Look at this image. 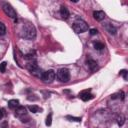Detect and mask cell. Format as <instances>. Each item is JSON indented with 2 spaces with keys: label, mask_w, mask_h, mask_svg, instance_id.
<instances>
[{
  "label": "cell",
  "mask_w": 128,
  "mask_h": 128,
  "mask_svg": "<svg viewBox=\"0 0 128 128\" xmlns=\"http://www.w3.org/2000/svg\"><path fill=\"white\" fill-rule=\"evenodd\" d=\"M21 36L26 40H33L36 37V29L33 24L25 23L21 29Z\"/></svg>",
  "instance_id": "1"
},
{
  "label": "cell",
  "mask_w": 128,
  "mask_h": 128,
  "mask_svg": "<svg viewBox=\"0 0 128 128\" xmlns=\"http://www.w3.org/2000/svg\"><path fill=\"white\" fill-rule=\"evenodd\" d=\"M73 30L76 32V33H83V32H85V31H87L88 30V24L85 22V21H83V20H81V19H78V20H76L74 23H73Z\"/></svg>",
  "instance_id": "2"
},
{
  "label": "cell",
  "mask_w": 128,
  "mask_h": 128,
  "mask_svg": "<svg viewBox=\"0 0 128 128\" xmlns=\"http://www.w3.org/2000/svg\"><path fill=\"white\" fill-rule=\"evenodd\" d=\"M56 76H57V79L60 81V82H68L69 79H70V73H69V70L66 69V68H61L57 71L56 73Z\"/></svg>",
  "instance_id": "3"
},
{
  "label": "cell",
  "mask_w": 128,
  "mask_h": 128,
  "mask_svg": "<svg viewBox=\"0 0 128 128\" xmlns=\"http://www.w3.org/2000/svg\"><path fill=\"white\" fill-rule=\"evenodd\" d=\"M27 68H28V70L31 72L32 75H34V76H36V77H38V78H41V77H42L43 71L38 67V65H37L36 63H30V64H28V65H27Z\"/></svg>",
  "instance_id": "4"
},
{
  "label": "cell",
  "mask_w": 128,
  "mask_h": 128,
  "mask_svg": "<svg viewBox=\"0 0 128 128\" xmlns=\"http://www.w3.org/2000/svg\"><path fill=\"white\" fill-rule=\"evenodd\" d=\"M56 77V73L54 70H48L43 72V75L41 77V80L45 83H52Z\"/></svg>",
  "instance_id": "5"
},
{
  "label": "cell",
  "mask_w": 128,
  "mask_h": 128,
  "mask_svg": "<svg viewBox=\"0 0 128 128\" xmlns=\"http://www.w3.org/2000/svg\"><path fill=\"white\" fill-rule=\"evenodd\" d=\"M3 11L5 12V14L11 18H16V11L14 10V8L8 4V3H5L3 5Z\"/></svg>",
  "instance_id": "6"
},
{
  "label": "cell",
  "mask_w": 128,
  "mask_h": 128,
  "mask_svg": "<svg viewBox=\"0 0 128 128\" xmlns=\"http://www.w3.org/2000/svg\"><path fill=\"white\" fill-rule=\"evenodd\" d=\"M93 95L90 93V90H84L82 92L79 93V98L83 101H88V100H91L93 99Z\"/></svg>",
  "instance_id": "7"
},
{
  "label": "cell",
  "mask_w": 128,
  "mask_h": 128,
  "mask_svg": "<svg viewBox=\"0 0 128 128\" xmlns=\"http://www.w3.org/2000/svg\"><path fill=\"white\" fill-rule=\"evenodd\" d=\"M15 114L16 116H18L20 119L23 118V116H27L26 114V108L24 106H18L16 109H15Z\"/></svg>",
  "instance_id": "8"
},
{
  "label": "cell",
  "mask_w": 128,
  "mask_h": 128,
  "mask_svg": "<svg viewBox=\"0 0 128 128\" xmlns=\"http://www.w3.org/2000/svg\"><path fill=\"white\" fill-rule=\"evenodd\" d=\"M93 17L97 21H102L105 18V13L103 11H94L93 12Z\"/></svg>",
  "instance_id": "9"
},
{
  "label": "cell",
  "mask_w": 128,
  "mask_h": 128,
  "mask_svg": "<svg viewBox=\"0 0 128 128\" xmlns=\"http://www.w3.org/2000/svg\"><path fill=\"white\" fill-rule=\"evenodd\" d=\"M87 65H88V67H89V69L91 71H95L97 69V62L95 60H93V59L87 60Z\"/></svg>",
  "instance_id": "10"
},
{
  "label": "cell",
  "mask_w": 128,
  "mask_h": 128,
  "mask_svg": "<svg viewBox=\"0 0 128 128\" xmlns=\"http://www.w3.org/2000/svg\"><path fill=\"white\" fill-rule=\"evenodd\" d=\"M60 15L63 19H67L69 17V11L65 6H61L60 8Z\"/></svg>",
  "instance_id": "11"
},
{
  "label": "cell",
  "mask_w": 128,
  "mask_h": 128,
  "mask_svg": "<svg viewBox=\"0 0 128 128\" xmlns=\"http://www.w3.org/2000/svg\"><path fill=\"white\" fill-rule=\"evenodd\" d=\"M8 106L11 109H16L19 106V101L17 99H11L8 101Z\"/></svg>",
  "instance_id": "12"
},
{
  "label": "cell",
  "mask_w": 128,
  "mask_h": 128,
  "mask_svg": "<svg viewBox=\"0 0 128 128\" xmlns=\"http://www.w3.org/2000/svg\"><path fill=\"white\" fill-rule=\"evenodd\" d=\"M105 28H106V30H107L110 34H113V35H114V34L116 33V29H115L111 24H109V23H107V24L105 25Z\"/></svg>",
  "instance_id": "13"
},
{
  "label": "cell",
  "mask_w": 128,
  "mask_h": 128,
  "mask_svg": "<svg viewBox=\"0 0 128 128\" xmlns=\"http://www.w3.org/2000/svg\"><path fill=\"white\" fill-rule=\"evenodd\" d=\"M28 109H29V111L32 112V113H37V112L41 111L40 107H38L37 105H29V106H28Z\"/></svg>",
  "instance_id": "14"
},
{
  "label": "cell",
  "mask_w": 128,
  "mask_h": 128,
  "mask_svg": "<svg viewBox=\"0 0 128 128\" xmlns=\"http://www.w3.org/2000/svg\"><path fill=\"white\" fill-rule=\"evenodd\" d=\"M112 99H124V93H123V91H120V92H118V93H116V94H113L112 96Z\"/></svg>",
  "instance_id": "15"
},
{
  "label": "cell",
  "mask_w": 128,
  "mask_h": 128,
  "mask_svg": "<svg viewBox=\"0 0 128 128\" xmlns=\"http://www.w3.org/2000/svg\"><path fill=\"white\" fill-rule=\"evenodd\" d=\"M93 46H94V48H95L96 50H102V49L104 48V44L101 43V42H98V41L94 42V43H93Z\"/></svg>",
  "instance_id": "16"
},
{
  "label": "cell",
  "mask_w": 128,
  "mask_h": 128,
  "mask_svg": "<svg viewBox=\"0 0 128 128\" xmlns=\"http://www.w3.org/2000/svg\"><path fill=\"white\" fill-rule=\"evenodd\" d=\"M124 122H125V117H124L122 114H120V115L117 117V124H118L119 126H122V125L124 124Z\"/></svg>",
  "instance_id": "17"
},
{
  "label": "cell",
  "mask_w": 128,
  "mask_h": 128,
  "mask_svg": "<svg viewBox=\"0 0 128 128\" xmlns=\"http://www.w3.org/2000/svg\"><path fill=\"white\" fill-rule=\"evenodd\" d=\"M45 124H46L47 126H50V125L52 124V113H50V114L47 116L46 121H45Z\"/></svg>",
  "instance_id": "18"
},
{
  "label": "cell",
  "mask_w": 128,
  "mask_h": 128,
  "mask_svg": "<svg viewBox=\"0 0 128 128\" xmlns=\"http://www.w3.org/2000/svg\"><path fill=\"white\" fill-rule=\"evenodd\" d=\"M6 33V26L4 25V23L0 22V35H4Z\"/></svg>",
  "instance_id": "19"
},
{
  "label": "cell",
  "mask_w": 128,
  "mask_h": 128,
  "mask_svg": "<svg viewBox=\"0 0 128 128\" xmlns=\"http://www.w3.org/2000/svg\"><path fill=\"white\" fill-rule=\"evenodd\" d=\"M66 118L69 119L70 121H76V122H80V121H81V118H79V117H73V116H69V115H67Z\"/></svg>",
  "instance_id": "20"
},
{
  "label": "cell",
  "mask_w": 128,
  "mask_h": 128,
  "mask_svg": "<svg viewBox=\"0 0 128 128\" xmlns=\"http://www.w3.org/2000/svg\"><path fill=\"white\" fill-rule=\"evenodd\" d=\"M6 66H7V63H6V62L0 63V72L4 73V72L6 71Z\"/></svg>",
  "instance_id": "21"
},
{
  "label": "cell",
  "mask_w": 128,
  "mask_h": 128,
  "mask_svg": "<svg viewBox=\"0 0 128 128\" xmlns=\"http://www.w3.org/2000/svg\"><path fill=\"white\" fill-rule=\"evenodd\" d=\"M34 57H35V56H34L33 53H28V54H26V55L24 56V58H25L26 60H32Z\"/></svg>",
  "instance_id": "22"
},
{
  "label": "cell",
  "mask_w": 128,
  "mask_h": 128,
  "mask_svg": "<svg viewBox=\"0 0 128 128\" xmlns=\"http://www.w3.org/2000/svg\"><path fill=\"white\" fill-rule=\"evenodd\" d=\"M119 74H120V75H122L124 79H126V78H127V71H126L125 69H123V70H121Z\"/></svg>",
  "instance_id": "23"
},
{
  "label": "cell",
  "mask_w": 128,
  "mask_h": 128,
  "mask_svg": "<svg viewBox=\"0 0 128 128\" xmlns=\"http://www.w3.org/2000/svg\"><path fill=\"white\" fill-rule=\"evenodd\" d=\"M98 33V30L97 29H90V34L91 35H95Z\"/></svg>",
  "instance_id": "24"
},
{
  "label": "cell",
  "mask_w": 128,
  "mask_h": 128,
  "mask_svg": "<svg viewBox=\"0 0 128 128\" xmlns=\"http://www.w3.org/2000/svg\"><path fill=\"white\" fill-rule=\"evenodd\" d=\"M2 128H8V127H7V123H6V122H5V123H3Z\"/></svg>",
  "instance_id": "25"
},
{
  "label": "cell",
  "mask_w": 128,
  "mask_h": 128,
  "mask_svg": "<svg viewBox=\"0 0 128 128\" xmlns=\"http://www.w3.org/2000/svg\"><path fill=\"white\" fill-rule=\"evenodd\" d=\"M2 117H3V113H2V110H0V120L2 119Z\"/></svg>",
  "instance_id": "26"
}]
</instances>
